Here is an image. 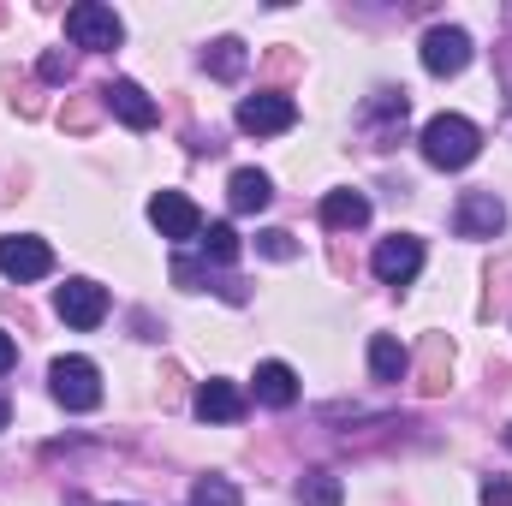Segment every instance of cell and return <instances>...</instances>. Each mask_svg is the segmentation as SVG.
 I'll return each instance as SVG.
<instances>
[{
  "instance_id": "obj_24",
  "label": "cell",
  "mask_w": 512,
  "mask_h": 506,
  "mask_svg": "<svg viewBox=\"0 0 512 506\" xmlns=\"http://www.w3.org/2000/svg\"><path fill=\"white\" fill-rule=\"evenodd\" d=\"M42 78H66V54H48L42 60Z\"/></svg>"
},
{
  "instance_id": "obj_1",
  "label": "cell",
  "mask_w": 512,
  "mask_h": 506,
  "mask_svg": "<svg viewBox=\"0 0 512 506\" xmlns=\"http://www.w3.org/2000/svg\"><path fill=\"white\" fill-rule=\"evenodd\" d=\"M423 161L429 167H441V173H459V167H471L477 161V149H483V131L471 126L465 114H435L429 126H423Z\"/></svg>"
},
{
  "instance_id": "obj_15",
  "label": "cell",
  "mask_w": 512,
  "mask_h": 506,
  "mask_svg": "<svg viewBox=\"0 0 512 506\" xmlns=\"http://www.w3.org/2000/svg\"><path fill=\"white\" fill-rule=\"evenodd\" d=\"M268 197H274V185H268V173H256V167H239V173L227 179V203H233L239 215L268 209Z\"/></svg>"
},
{
  "instance_id": "obj_25",
  "label": "cell",
  "mask_w": 512,
  "mask_h": 506,
  "mask_svg": "<svg viewBox=\"0 0 512 506\" xmlns=\"http://www.w3.org/2000/svg\"><path fill=\"white\" fill-rule=\"evenodd\" d=\"M6 423H12V399L0 393V429H6Z\"/></svg>"
},
{
  "instance_id": "obj_10",
  "label": "cell",
  "mask_w": 512,
  "mask_h": 506,
  "mask_svg": "<svg viewBox=\"0 0 512 506\" xmlns=\"http://www.w3.org/2000/svg\"><path fill=\"white\" fill-rule=\"evenodd\" d=\"M0 274L6 280H42V274H54V251L30 233H6L0 239Z\"/></svg>"
},
{
  "instance_id": "obj_18",
  "label": "cell",
  "mask_w": 512,
  "mask_h": 506,
  "mask_svg": "<svg viewBox=\"0 0 512 506\" xmlns=\"http://www.w3.org/2000/svg\"><path fill=\"white\" fill-rule=\"evenodd\" d=\"M298 506H346L340 477H334V471H310V477L298 483Z\"/></svg>"
},
{
  "instance_id": "obj_5",
  "label": "cell",
  "mask_w": 512,
  "mask_h": 506,
  "mask_svg": "<svg viewBox=\"0 0 512 506\" xmlns=\"http://www.w3.org/2000/svg\"><path fill=\"white\" fill-rule=\"evenodd\" d=\"M54 310H60V322L66 328H102L108 322V286H96V280H66L60 292H54Z\"/></svg>"
},
{
  "instance_id": "obj_8",
  "label": "cell",
  "mask_w": 512,
  "mask_h": 506,
  "mask_svg": "<svg viewBox=\"0 0 512 506\" xmlns=\"http://www.w3.org/2000/svg\"><path fill=\"white\" fill-rule=\"evenodd\" d=\"M370 268H376V280H387V286H411L423 274V239H411V233L382 239L376 256H370Z\"/></svg>"
},
{
  "instance_id": "obj_11",
  "label": "cell",
  "mask_w": 512,
  "mask_h": 506,
  "mask_svg": "<svg viewBox=\"0 0 512 506\" xmlns=\"http://www.w3.org/2000/svg\"><path fill=\"white\" fill-rule=\"evenodd\" d=\"M191 405H197L203 423H239V417H245V393H239V381H221V376L203 381Z\"/></svg>"
},
{
  "instance_id": "obj_22",
  "label": "cell",
  "mask_w": 512,
  "mask_h": 506,
  "mask_svg": "<svg viewBox=\"0 0 512 506\" xmlns=\"http://www.w3.org/2000/svg\"><path fill=\"white\" fill-rule=\"evenodd\" d=\"M483 506H512V477H489L483 483Z\"/></svg>"
},
{
  "instance_id": "obj_9",
  "label": "cell",
  "mask_w": 512,
  "mask_h": 506,
  "mask_svg": "<svg viewBox=\"0 0 512 506\" xmlns=\"http://www.w3.org/2000/svg\"><path fill=\"white\" fill-rule=\"evenodd\" d=\"M239 126L251 131V137L292 131V126H298V102H292V96H274V90H262V96H245V102H239Z\"/></svg>"
},
{
  "instance_id": "obj_23",
  "label": "cell",
  "mask_w": 512,
  "mask_h": 506,
  "mask_svg": "<svg viewBox=\"0 0 512 506\" xmlns=\"http://www.w3.org/2000/svg\"><path fill=\"white\" fill-rule=\"evenodd\" d=\"M12 364H18V346H12V334H6V328H0V376H6V370H12Z\"/></svg>"
},
{
  "instance_id": "obj_21",
  "label": "cell",
  "mask_w": 512,
  "mask_h": 506,
  "mask_svg": "<svg viewBox=\"0 0 512 506\" xmlns=\"http://www.w3.org/2000/svg\"><path fill=\"white\" fill-rule=\"evenodd\" d=\"M256 251H262V256H274V262H292V256H298V239L274 227V233H262V239H256Z\"/></svg>"
},
{
  "instance_id": "obj_7",
  "label": "cell",
  "mask_w": 512,
  "mask_h": 506,
  "mask_svg": "<svg viewBox=\"0 0 512 506\" xmlns=\"http://www.w3.org/2000/svg\"><path fill=\"white\" fill-rule=\"evenodd\" d=\"M149 221H155V233L173 239V245L203 239V215H197V203H191L185 191H155V197H149Z\"/></svg>"
},
{
  "instance_id": "obj_20",
  "label": "cell",
  "mask_w": 512,
  "mask_h": 506,
  "mask_svg": "<svg viewBox=\"0 0 512 506\" xmlns=\"http://www.w3.org/2000/svg\"><path fill=\"white\" fill-rule=\"evenodd\" d=\"M203 256H209V262H239V233H233L227 221H215V227L203 233Z\"/></svg>"
},
{
  "instance_id": "obj_19",
  "label": "cell",
  "mask_w": 512,
  "mask_h": 506,
  "mask_svg": "<svg viewBox=\"0 0 512 506\" xmlns=\"http://www.w3.org/2000/svg\"><path fill=\"white\" fill-rule=\"evenodd\" d=\"M191 506H245V501H239V489H233L227 477H197Z\"/></svg>"
},
{
  "instance_id": "obj_17",
  "label": "cell",
  "mask_w": 512,
  "mask_h": 506,
  "mask_svg": "<svg viewBox=\"0 0 512 506\" xmlns=\"http://www.w3.org/2000/svg\"><path fill=\"white\" fill-rule=\"evenodd\" d=\"M203 72H215V78H239V72H245V42H239V36L209 42V48H203Z\"/></svg>"
},
{
  "instance_id": "obj_16",
  "label": "cell",
  "mask_w": 512,
  "mask_h": 506,
  "mask_svg": "<svg viewBox=\"0 0 512 506\" xmlns=\"http://www.w3.org/2000/svg\"><path fill=\"white\" fill-rule=\"evenodd\" d=\"M405 364H411V358H405V346H399L393 334H376V340H370V376L376 381H399Z\"/></svg>"
},
{
  "instance_id": "obj_4",
  "label": "cell",
  "mask_w": 512,
  "mask_h": 506,
  "mask_svg": "<svg viewBox=\"0 0 512 506\" xmlns=\"http://www.w3.org/2000/svg\"><path fill=\"white\" fill-rule=\"evenodd\" d=\"M417 60H423V72H429V78H459V72L471 66V36H465L459 24H435V30L423 36Z\"/></svg>"
},
{
  "instance_id": "obj_2",
  "label": "cell",
  "mask_w": 512,
  "mask_h": 506,
  "mask_svg": "<svg viewBox=\"0 0 512 506\" xmlns=\"http://www.w3.org/2000/svg\"><path fill=\"white\" fill-rule=\"evenodd\" d=\"M48 387H54V399H60L66 411H96V405H102V370H96L90 358H54Z\"/></svg>"
},
{
  "instance_id": "obj_14",
  "label": "cell",
  "mask_w": 512,
  "mask_h": 506,
  "mask_svg": "<svg viewBox=\"0 0 512 506\" xmlns=\"http://www.w3.org/2000/svg\"><path fill=\"white\" fill-rule=\"evenodd\" d=\"M322 221H328L334 233H352V227L370 221V197H364V191H328V197H322Z\"/></svg>"
},
{
  "instance_id": "obj_6",
  "label": "cell",
  "mask_w": 512,
  "mask_h": 506,
  "mask_svg": "<svg viewBox=\"0 0 512 506\" xmlns=\"http://www.w3.org/2000/svg\"><path fill=\"white\" fill-rule=\"evenodd\" d=\"M501 227H507V203L495 191H465L453 203V233L459 239H495Z\"/></svg>"
},
{
  "instance_id": "obj_3",
  "label": "cell",
  "mask_w": 512,
  "mask_h": 506,
  "mask_svg": "<svg viewBox=\"0 0 512 506\" xmlns=\"http://www.w3.org/2000/svg\"><path fill=\"white\" fill-rule=\"evenodd\" d=\"M66 36L78 42V48H120V36H126V24H120V12L114 6H102V0H78L72 12H66Z\"/></svg>"
},
{
  "instance_id": "obj_12",
  "label": "cell",
  "mask_w": 512,
  "mask_h": 506,
  "mask_svg": "<svg viewBox=\"0 0 512 506\" xmlns=\"http://www.w3.org/2000/svg\"><path fill=\"white\" fill-rule=\"evenodd\" d=\"M102 96H108V108H114V114H120L131 131H149L155 120H161V114H155V102L143 96V84H131V78H114Z\"/></svg>"
},
{
  "instance_id": "obj_26",
  "label": "cell",
  "mask_w": 512,
  "mask_h": 506,
  "mask_svg": "<svg viewBox=\"0 0 512 506\" xmlns=\"http://www.w3.org/2000/svg\"><path fill=\"white\" fill-rule=\"evenodd\" d=\"M507 447H512V429H507Z\"/></svg>"
},
{
  "instance_id": "obj_13",
  "label": "cell",
  "mask_w": 512,
  "mask_h": 506,
  "mask_svg": "<svg viewBox=\"0 0 512 506\" xmlns=\"http://www.w3.org/2000/svg\"><path fill=\"white\" fill-rule=\"evenodd\" d=\"M251 381H256V399H262L268 411H286V405L298 399V370H292V364H274V358H268V364H256Z\"/></svg>"
}]
</instances>
